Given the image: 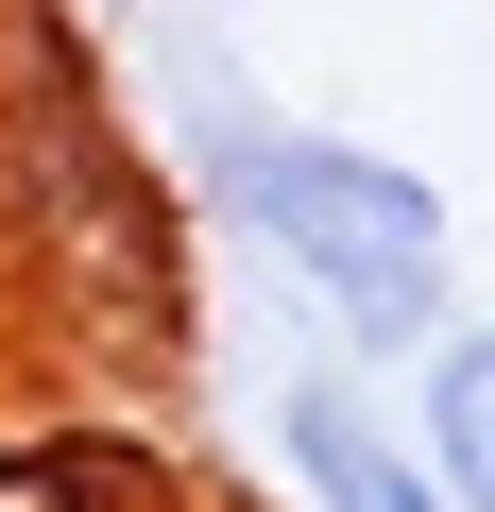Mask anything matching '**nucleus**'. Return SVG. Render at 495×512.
<instances>
[{
    "mask_svg": "<svg viewBox=\"0 0 495 512\" xmlns=\"http://www.w3.org/2000/svg\"><path fill=\"white\" fill-rule=\"evenodd\" d=\"M205 205L325 308L342 359H427V342L461 325V222H444V188H427L410 154L342 137V120L205 103Z\"/></svg>",
    "mask_w": 495,
    "mask_h": 512,
    "instance_id": "1",
    "label": "nucleus"
},
{
    "mask_svg": "<svg viewBox=\"0 0 495 512\" xmlns=\"http://www.w3.org/2000/svg\"><path fill=\"white\" fill-rule=\"evenodd\" d=\"M410 444L461 512H495V308H461L427 359H410Z\"/></svg>",
    "mask_w": 495,
    "mask_h": 512,
    "instance_id": "3",
    "label": "nucleus"
},
{
    "mask_svg": "<svg viewBox=\"0 0 495 512\" xmlns=\"http://www.w3.org/2000/svg\"><path fill=\"white\" fill-rule=\"evenodd\" d=\"M274 461H291L308 512H461V495L427 478V444H410L359 376H291V393H274Z\"/></svg>",
    "mask_w": 495,
    "mask_h": 512,
    "instance_id": "2",
    "label": "nucleus"
}]
</instances>
